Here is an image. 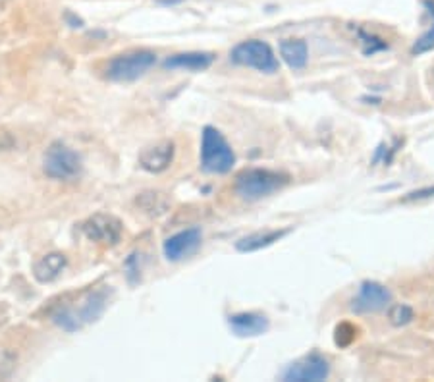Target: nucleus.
Listing matches in <instances>:
<instances>
[{"instance_id":"nucleus-5","label":"nucleus","mask_w":434,"mask_h":382,"mask_svg":"<svg viewBox=\"0 0 434 382\" xmlns=\"http://www.w3.org/2000/svg\"><path fill=\"white\" fill-rule=\"evenodd\" d=\"M81 156L60 141H54L43 156L44 174L52 180H76L81 174Z\"/></svg>"},{"instance_id":"nucleus-6","label":"nucleus","mask_w":434,"mask_h":382,"mask_svg":"<svg viewBox=\"0 0 434 382\" xmlns=\"http://www.w3.org/2000/svg\"><path fill=\"white\" fill-rule=\"evenodd\" d=\"M330 376V361L323 353L313 352L296 363H291L282 373L286 382H320Z\"/></svg>"},{"instance_id":"nucleus-17","label":"nucleus","mask_w":434,"mask_h":382,"mask_svg":"<svg viewBox=\"0 0 434 382\" xmlns=\"http://www.w3.org/2000/svg\"><path fill=\"white\" fill-rule=\"evenodd\" d=\"M107 307V290H99V292H93V294L87 297L83 305H81L80 313H78V319L80 323H93L99 316L102 315V311Z\"/></svg>"},{"instance_id":"nucleus-4","label":"nucleus","mask_w":434,"mask_h":382,"mask_svg":"<svg viewBox=\"0 0 434 382\" xmlns=\"http://www.w3.org/2000/svg\"><path fill=\"white\" fill-rule=\"evenodd\" d=\"M230 58L234 64L246 68H253L257 72L272 75L280 70L278 58H276L275 51L270 49V44L259 39H249V41H241L231 49Z\"/></svg>"},{"instance_id":"nucleus-24","label":"nucleus","mask_w":434,"mask_h":382,"mask_svg":"<svg viewBox=\"0 0 434 382\" xmlns=\"http://www.w3.org/2000/svg\"><path fill=\"white\" fill-rule=\"evenodd\" d=\"M16 145V140L12 137V133L6 130H0V151H10Z\"/></svg>"},{"instance_id":"nucleus-21","label":"nucleus","mask_w":434,"mask_h":382,"mask_svg":"<svg viewBox=\"0 0 434 382\" xmlns=\"http://www.w3.org/2000/svg\"><path fill=\"white\" fill-rule=\"evenodd\" d=\"M359 39H361L363 43V52H365L367 56L388 49V43H384L382 39H378L376 35H373V33H367V31L359 30Z\"/></svg>"},{"instance_id":"nucleus-26","label":"nucleus","mask_w":434,"mask_h":382,"mask_svg":"<svg viewBox=\"0 0 434 382\" xmlns=\"http://www.w3.org/2000/svg\"><path fill=\"white\" fill-rule=\"evenodd\" d=\"M160 4H180L181 0H159Z\"/></svg>"},{"instance_id":"nucleus-16","label":"nucleus","mask_w":434,"mask_h":382,"mask_svg":"<svg viewBox=\"0 0 434 382\" xmlns=\"http://www.w3.org/2000/svg\"><path fill=\"white\" fill-rule=\"evenodd\" d=\"M135 205L149 216H162L170 211V197L162 191H143L135 199Z\"/></svg>"},{"instance_id":"nucleus-28","label":"nucleus","mask_w":434,"mask_h":382,"mask_svg":"<svg viewBox=\"0 0 434 382\" xmlns=\"http://www.w3.org/2000/svg\"><path fill=\"white\" fill-rule=\"evenodd\" d=\"M433 78H434V70H433Z\"/></svg>"},{"instance_id":"nucleus-19","label":"nucleus","mask_w":434,"mask_h":382,"mask_svg":"<svg viewBox=\"0 0 434 382\" xmlns=\"http://www.w3.org/2000/svg\"><path fill=\"white\" fill-rule=\"evenodd\" d=\"M413 316H415V311H413L407 303H396V305H392V307L388 309V321H390V324H394V326H405V324H409L413 321Z\"/></svg>"},{"instance_id":"nucleus-2","label":"nucleus","mask_w":434,"mask_h":382,"mask_svg":"<svg viewBox=\"0 0 434 382\" xmlns=\"http://www.w3.org/2000/svg\"><path fill=\"white\" fill-rule=\"evenodd\" d=\"M236 164V154L224 135L212 125L203 128L201 168L209 174H228Z\"/></svg>"},{"instance_id":"nucleus-11","label":"nucleus","mask_w":434,"mask_h":382,"mask_svg":"<svg viewBox=\"0 0 434 382\" xmlns=\"http://www.w3.org/2000/svg\"><path fill=\"white\" fill-rule=\"evenodd\" d=\"M228 326L239 338H255V336L268 332L270 321L263 313L249 311V313H236V315L228 316Z\"/></svg>"},{"instance_id":"nucleus-23","label":"nucleus","mask_w":434,"mask_h":382,"mask_svg":"<svg viewBox=\"0 0 434 382\" xmlns=\"http://www.w3.org/2000/svg\"><path fill=\"white\" fill-rule=\"evenodd\" d=\"M139 257H141V255L133 253V255H130L128 261H126V271H128V278H130L131 284H133V282H138L139 276H141V265L138 263Z\"/></svg>"},{"instance_id":"nucleus-18","label":"nucleus","mask_w":434,"mask_h":382,"mask_svg":"<svg viewBox=\"0 0 434 382\" xmlns=\"http://www.w3.org/2000/svg\"><path fill=\"white\" fill-rule=\"evenodd\" d=\"M425 8L428 10V14L433 16V23L425 35H421L415 44L411 47V54H423V52H428L434 49V0H425Z\"/></svg>"},{"instance_id":"nucleus-1","label":"nucleus","mask_w":434,"mask_h":382,"mask_svg":"<svg viewBox=\"0 0 434 382\" xmlns=\"http://www.w3.org/2000/svg\"><path fill=\"white\" fill-rule=\"evenodd\" d=\"M289 184L286 172L268 168H246L236 176V193L246 201H259Z\"/></svg>"},{"instance_id":"nucleus-27","label":"nucleus","mask_w":434,"mask_h":382,"mask_svg":"<svg viewBox=\"0 0 434 382\" xmlns=\"http://www.w3.org/2000/svg\"><path fill=\"white\" fill-rule=\"evenodd\" d=\"M4 2H6V0H0V4H4Z\"/></svg>"},{"instance_id":"nucleus-14","label":"nucleus","mask_w":434,"mask_h":382,"mask_svg":"<svg viewBox=\"0 0 434 382\" xmlns=\"http://www.w3.org/2000/svg\"><path fill=\"white\" fill-rule=\"evenodd\" d=\"M280 56L291 70H303L309 60V47L303 39H284L280 43Z\"/></svg>"},{"instance_id":"nucleus-13","label":"nucleus","mask_w":434,"mask_h":382,"mask_svg":"<svg viewBox=\"0 0 434 382\" xmlns=\"http://www.w3.org/2000/svg\"><path fill=\"white\" fill-rule=\"evenodd\" d=\"M288 234H289V228L255 232V234H249V235H246V238H241V240L236 243V249H238L239 253H253V251L270 247L272 243L280 242V240L286 238Z\"/></svg>"},{"instance_id":"nucleus-22","label":"nucleus","mask_w":434,"mask_h":382,"mask_svg":"<svg viewBox=\"0 0 434 382\" xmlns=\"http://www.w3.org/2000/svg\"><path fill=\"white\" fill-rule=\"evenodd\" d=\"M430 197H434V185H427V187H421V190L409 191V193H405L399 201H402V203H413V201H423V199Z\"/></svg>"},{"instance_id":"nucleus-3","label":"nucleus","mask_w":434,"mask_h":382,"mask_svg":"<svg viewBox=\"0 0 434 382\" xmlns=\"http://www.w3.org/2000/svg\"><path fill=\"white\" fill-rule=\"evenodd\" d=\"M157 64V54L147 49L118 54L107 66V78L118 83H130L143 78Z\"/></svg>"},{"instance_id":"nucleus-12","label":"nucleus","mask_w":434,"mask_h":382,"mask_svg":"<svg viewBox=\"0 0 434 382\" xmlns=\"http://www.w3.org/2000/svg\"><path fill=\"white\" fill-rule=\"evenodd\" d=\"M215 54L210 52H181L164 60L167 70H186V72H203L212 66Z\"/></svg>"},{"instance_id":"nucleus-20","label":"nucleus","mask_w":434,"mask_h":382,"mask_svg":"<svg viewBox=\"0 0 434 382\" xmlns=\"http://www.w3.org/2000/svg\"><path fill=\"white\" fill-rule=\"evenodd\" d=\"M355 338H357V328H355L354 324L340 323L336 326V332H334V342H336V345L347 347V345L354 344Z\"/></svg>"},{"instance_id":"nucleus-8","label":"nucleus","mask_w":434,"mask_h":382,"mask_svg":"<svg viewBox=\"0 0 434 382\" xmlns=\"http://www.w3.org/2000/svg\"><path fill=\"white\" fill-rule=\"evenodd\" d=\"M122 222L118 221L112 214H93L89 221L83 224V234L91 240V242L104 243V245H116L122 238Z\"/></svg>"},{"instance_id":"nucleus-10","label":"nucleus","mask_w":434,"mask_h":382,"mask_svg":"<svg viewBox=\"0 0 434 382\" xmlns=\"http://www.w3.org/2000/svg\"><path fill=\"white\" fill-rule=\"evenodd\" d=\"M174 154H176V145L172 141H160L151 147H147L139 154V166L151 174H160L172 164Z\"/></svg>"},{"instance_id":"nucleus-15","label":"nucleus","mask_w":434,"mask_h":382,"mask_svg":"<svg viewBox=\"0 0 434 382\" xmlns=\"http://www.w3.org/2000/svg\"><path fill=\"white\" fill-rule=\"evenodd\" d=\"M66 265H68V259L62 253H49L47 257H43L41 261H37L35 266H33V274L39 282H52L54 278H58V274L64 271Z\"/></svg>"},{"instance_id":"nucleus-7","label":"nucleus","mask_w":434,"mask_h":382,"mask_svg":"<svg viewBox=\"0 0 434 382\" xmlns=\"http://www.w3.org/2000/svg\"><path fill=\"white\" fill-rule=\"evenodd\" d=\"M392 294L390 290L378 282L367 280L359 286V292L351 300V311L357 315H365V313H378L390 305Z\"/></svg>"},{"instance_id":"nucleus-25","label":"nucleus","mask_w":434,"mask_h":382,"mask_svg":"<svg viewBox=\"0 0 434 382\" xmlns=\"http://www.w3.org/2000/svg\"><path fill=\"white\" fill-rule=\"evenodd\" d=\"M66 20L70 22L72 27H81V25H83V22H81L80 18H78V16H73L72 12H66Z\"/></svg>"},{"instance_id":"nucleus-9","label":"nucleus","mask_w":434,"mask_h":382,"mask_svg":"<svg viewBox=\"0 0 434 382\" xmlns=\"http://www.w3.org/2000/svg\"><path fill=\"white\" fill-rule=\"evenodd\" d=\"M203 234L199 228L181 230L178 234H174L164 242V257L168 261H181V259L193 255L201 247Z\"/></svg>"}]
</instances>
